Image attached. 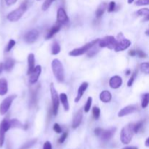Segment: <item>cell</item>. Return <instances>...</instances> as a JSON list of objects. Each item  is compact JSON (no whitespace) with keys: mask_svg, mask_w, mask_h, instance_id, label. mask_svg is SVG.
<instances>
[{"mask_svg":"<svg viewBox=\"0 0 149 149\" xmlns=\"http://www.w3.org/2000/svg\"><path fill=\"white\" fill-rule=\"evenodd\" d=\"M137 111L136 106L134 105H130V106H126V107L123 108L118 113V116L119 117H123V116H127V115L130 114V113H134Z\"/></svg>","mask_w":149,"mask_h":149,"instance_id":"cell-13","label":"cell"},{"mask_svg":"<svg viewBox=\"0 0 149 149\" xmlns=\"http://www.w3.org/2000/svg\"><path fill=\"white\" fill-rule=\"evenodd\" d=\"M10 129V125L9 120L4 119L0 125V147H2L4 145L5 133Z\"/></svg>","mask_w":149,"mask_h":149,"instance_id":"cell-9","label":"cell"},{"mask_svg":"<svg viewBox=\"0 0 149 149\" xmlns=\"http://www.w3.org/2000/svg\"><path fill=\"white\" fill-rule=\"evenodd\" d=\"M88 87V83L87 82H83L81 85L79 86L78 89V92H77V95L75 98V102L77 103V102L79 101V100L81 99V97H82L83 95H84V92L86 91V90Z\"/></svg>","mask_w":149,"mask_h":149,"instance_id":"cell-17","label":"cell"},{"mask_svg":"<svg viewBox=\"0 0 149 149\" xmlns=\"http://www.w3.org/2000/svg\"><path fill=\"white\" fill-rule=\"evenodd\" d=\"M17 1V0H5L6 4H7V5H8V6L13 5V4H15Z\"/></svg>","mask_w":149,"mask_h":149,"instance_id":"cell-43","label":"cell"},{"mask_svg":"<svg viewBox=\"0 0 149 149\" xmlns=\"http://www.w3.org/2000/svg\"><path fill=\"white\" fill-rule=\"evenodd\" d=\"M61 29V25L60 24H57L55 25L54 26H52V28L50 29V30L47 32L46 35V39H49L50 38H52V36H54L55 34H56L58 31H60Z\"/></svg>","mask_w":149,"mask_h":149,"instance_id":"cell-21","label":"cell"},{"mask_svg":"<svg viewBox=\"0 0 149 149\" xmlns=\"http://www.w3.org/2000/svg\"><path fill=\"white\" fill-rule=\"evenodd\" d=\"M115 131H116V128H111V129L106 130H103V131H102L101 134L100 135V138L104 141H109L113 137V134L115 133Z\"/></svg>","mask_w":149,"mask_h":149,"instance_id":"cell-16","label":"cell"},{"mask_svg":"<svg viewBox=\"0 0 149 149\" xmlns=\"http://www.w3.org/2000/svg\"><path fill=\"white\" fill-rule=\"evenodd\" d=\"M38 37H39V31L36 29H32L26 33L24 39L27 43L31 44L36 42Z\"/></svg>","mask_w":149,"mask_h":149,"instance_id":"cell-10","label":"cell"},{"mask_svg":"<svg viewBox=\"0 0 149 149\" xmlns=\"http://www.w3.org/2000/svg\"><path fill=\"white\" fill-rule=\"evenodd\" d=\"M143 127V122H139L136 124H133V132L134 133H138L140 130Z\"/></svg>","mask_w":149,"mask_h":149,"instance_id":"cell-33","label":"cell"},{"mask_svg":"<svg viewBox=\"0 0 149 149\" xmlns=\"http://www.w3.org/2000/svg\"><path fill=\"white\" fill-rule=\"evenodd\" d=\"M136 55H138V57L141 58H145L147 57V55L142 50H137L136 51Z\"/></svg>","mask_w":149,"mask_h":149,"instance_id":"cell-41","label":"cell"},{"mask_svg":"<svg viewBox=\"0 0 149 149\" xmlns=\"http://www.w3.org/2000/svg\"><path fill=\"white\" fill-rule=\"evenodd\" d=\"M141 69L142 72L145 73L146 74H148L149 73V63L147 62L143 63L141 65Z\"/></svg>","mask_w":149,"mask_h":149,"instance_id":"cell-30","label":"cell"},{"mask_svg":"<svg viewBox=\"0 0 149 149\" xmlns=\"http://www.w3.org/2000/svg\"><path fill=\"white\" fill-rule=\"evenodd\" d=\"M129 55H130V56H132V57H133V56H135V55H136V51H135V50H130L129 52Z\"/></svg>","mask_w":149,"mask_h":149,"instance_id":"cell-46","label":"cell"},{"mask_svg":"<svg viewBox=\"0 0 149 149\" xmlns=\"http://www.w3.org/2000/svg\"><path fill=\"white\" fill-rule=\"evenodd\" d=\"M131 45V42L129 39L124 37L122 33L118 35V39H116V45H115L114 50L116 52H121L127 49Z\"/></svg>","mask_w":149,"mask_h":149,"instance_id":"cell-5","label":"cell"},{"mask_svg":"<svg viewBox=\"0 0 149 149\" xmlns=\"http://www.w3.org/2000/svg\"><path fill=\"white\" fill-rule=\"evenodd\" d=\"M122 79L119 76L112 77L109 80V85L112 89H118L122 86Z\"/></svg>","mask_w":149,"mask_h":149,"instance_id":"cell-14","label":"cell"},{"mask_svg":"<svg viewBox=\"0 0 149 149\" xmlns=\"http://www.w3.org/2000/svg\"><path fill=\"white\" fill-rule=\"evenodd\" d=\"M26 9H27V5H26V3H23L18 8L9 13L7 16V18L11 22L17 21L23 15Z\"/></svg>","mask_w":149,"mask_h":149,"instance_id":"cell-4","label":"cell"},{"mask_svg":"<svg viewBox=\"0 0 149 149\" xmlns=\"http://www.w3.org/2000/svg\"><path fill=\"white\" fill-rule=\"evenodd\" d=\"M97 52V50L96 49H93V50L92 51H90V52H89V54H88V56H93V55H95V54L96 53V52Z\"/></svg>","mask_w":149,"mask_h":149,"instance_id":"cell-45","label":"cell"},{"mask_svg":"<svg viewBox=\"0 0 149 149\" xmlns=\"http://www.w3.org/2000/svg\"><path fill=\"white\" fill-rule=\"evenodd\" d=\"M52 69L56 79L59 82H63L65 79V72L62 63L58 59H54L52 62Z\"/></svg>","mask_w":149,"mask_h":149,"instance_id":"cell-1","label":"cell"},{"mask_svg":"<svg viewBox=\"0 0 149 149\" xmlns=\"http://www.w3.org/2000/svg\"><path fill=\"white\" fill-rule=\"evenodd\" d=\"M93 117L94 119H98L99 117H100V110L98 107H93Z\"/></svg>","mask_w":149,"mask_h":149,"instance_id":"cell-31","label":"cell"},{"mask_svg":"<svg viewBox=\"0 0 149 149\" xmlns=\"http://www.w3.org/2000/svg\"><path fill=\"white\" fill-rule=\"evenodd\" d=\"M8 86L7 81L4 78L0 79V95H4L7 93Z\"/></svg>","mask_w":149,"mask_h":149,"instance_id":"cell-19","label":"cell"},{"mask_svg":"<svg viewBox=\"0 0 149 149\" xmlns=\"http://www.w3.org/2000/svg\"><path fill=\"white\" fill-rule=\"evenodd\" d=\"M115 7H116V3L114 1H111L109 4V6H108V11L109 13H111V12L114 11Z\"/></svg>","mask_w":149,"mask_h":149,"instance_id":"cell-38","label":"cell"},{"mask_svg":"<svg viewBox=\"0 0 149 149\" xmlns=\"http://www.w3.org/2000/svg\"><path fill=\"white\" fill-rule=\"evenodd\" d=\"M102 131H103V129H101V128H96V129L95 130V135H97V136H100Z\"/></svg>","mask_w":149,"mask_h":149,"instance_id":"cell-44","label":"cell"},{"mask_svg":"<svg viewBox=\"0 0 149 149\" xmlns=\"http://www.w3.org/2000/svg\"><path fill=\"white\" fill-rule=\"evenodd\" d=\"M83 118V112L81 109H79L78 111L76 113L75 116H74V119H73V123H72V127L74 129L78 127L81 124V121H82Z\"/></svg>","mask_w":149,"mask_h":149,"instance_id":"cell-15","label":"cell"},{"mask_svg":"<svg viewBox=\"0 0 149 149\" xmlns=\"http://www.w3.org/2000/svg\"><path fill=\"white\" fill-rule=\"evenodd\" d=\"M128 4H132V2L134 1V0H128Z\"/></svg>","mask_w":149,"mask_h":149,"instance_id":"cell-50","label":"cell"},{"mask_svg":"<svg viewBox=\"0 0 149 149\" xmlns=\"http://www.w3.org/2000/svg\"><path fill=\"white\" fill-rule=\"evenodd\" d=\"M55 1V0H45V1L43 3V4H42V10L45 11V10H47V9L50 7L51 4H52Z\"/></svg>","mask_w":149,"mask_h":149,"instance_id":"cell-29","label":"cell"},{"mask_svg":"<svg viewBox=\"0 0 149 149\" xmlns=\"http://www.w3.org/2000/svg\"><path fill=\"white\" fill-rule=\"evenodd\" d=\"M67 136H68V132H64V133L61 135V137L60 138V139L58 140V142H59V143H63L65 141Z\"/></svg>","mask_w":149,"mask_h":149,"instance_id":"cell-40","label":"cell"},{"mask_svg":"<svg viewBox=\"0 0 149 149\" xmlns=\"http://www.w3.org/2000/svg\"><path fill=\"white\" fill-rule=\"evenodd\" d=\"M130 71H127V75H128V74H130Z\"/></svg>","mask_w":149,"mask_h":149,"instance_id":"cell-51","label":"cell"},{"mask_svg":"<svg viewBox=\"0 0 149 149\" xmlns=\"http://www.w3.org/2000/svg\"><path fill=\"white\" fill-rule=\"evenodd\" d=\"M92 102H93V98L91 97H89L87 98V103H86L85 106H84V111L86 113L89 112V111L90 110V108H91V105H92Z\"/></svg>","mask_w":149,"mask_h":149,"instance_id":"cell-32","label":"cell"},{"mask_svg":"<svg viewBox=\"0 0 149 149\" xmlns=\"http://www.w3.org/2000/svg\"><path fill=\"white\" fill-rule=\"evenodd\" d=\"M16 95H10L7 97H6L1 103L0 104V114L4 115L8 110L10 109V106H11L12 103H13V100L15 99Z\"/></svg>","mask_w":149,"mask_h":149,"instance_id":"cell-8","label":"cell"},{"mask_svg":"<svg viewBox=\"0 0 149 149\" xmlns=\"http://www.w3.org/2000/svg\"><path fill=\"white\" fill-rule=\"evenodd\" d=\"M15 45V41L13 40V39H10V41H9L8 44H7V48H6V51L7 52H10V50L12 49V48Z\"/></svg>","mask_w":149,"mask_h":149,"instance_id":"cell-35","label":"cell"},{"mask_svg":"<svg viewBox=\"0 0 149 149\" xmlns=\"http://www.w3.org/2000/svg\"><path fill=\"white\" fill-rule=\"evenodd\" d=\"M15 64V60H13V58H7V59H6L4 63L3 64L4 69L7 71H10L13 68Z\"/></svg>","mask_w":149,"mask_h":149,"instance_id":"cell-23","label":"cell"},{"mask_svg":"<svg viewBox=\"0 0 149 149\" xmlns=\"http://www.w3.org/2000/svg\"><path fill=\"white\" fill-rule=\"evenodd\" d=\"M133 124L124 127L121 132V141L124 144H129L133 136Z\"/></svg>","mask_w":149,"mask_h":149,"instance_id":"cell-2","label":"cell"},{"mask_svg":"<svg viewBox=\"0 0 149 149\" xmlns=\"http://www.w3.org/2000/svg\"><path fill=\"white\" fill-rule=\"evenodd\" d=\"M148 13H149V10L147 8L141 9V10H139L138 12H137V14L141 16H148Z\"/></svg>","mask_w":149,"mask_h":149,"instance_id":"cell-34","label":"cell"},{"mask_svg":"<svg viewBox=\"0 0 149 149\" xmlns=\"http://www.w3.org/2000/svg\"><path fill=\"white\" fill-rule=\"evenodd\" d=\"M98 42L100 47H107L110 49H113L116 45V39L113 36H107L102 39H99Z\"/></svg>","mask_w":149,"mask_h":149,"instance_id":"cell-7","label":"cell"},{"mask_svg":"<svg viewBox=\"0 0 149 149\" xmlns=\"http://www.w3.org/2000/svg\"><path fill=\"white\" fill-rule=\"evenodd\" d=\"M137 73H138V71H137V70H135V71H134L133 74H132V77H130V80H129V81H128V83H127V86H128V87H131V86L132 85V84H133L134 80H135V77H136Z\"/></svg>","mask_w":149,"mask_h":149,"instance_id":"cell-36","label":"cell"},{"mask_svg":"<svg viewBox=\"0 0 149 149\" xmlns=\"http://www.w3.org/2000/svg\"><path fill=\"white\" fill-rule=\"evenodd\" d=\"M149 4V0H138L135 1V4L138 6H143L148 5Z\"/></svg>","mask_w":149,"mask_h":149,"instance_id":"cell-37","label":"cell"},{"mask_svg":"<svg viewBox=\"0 0 149 149\" xmlns=\"http://www.w3.org/2000/svg\"><path fill=\"white\" fill-rule=\"evenodd\" d=\"M36 141H37V139H36V138H35V139L30 140V141H27L26 143L23 144V145L20 147V149H29L30 148H31V147L33 146L35 143H36Z\"/></svg>","mask_w":149,"mask_h":149,"instance_id":"cell-26","label":"cell"},{"mask_svg":"<svg viewBox=\"0 0 149 149\" xmlns=\"http://www.w3.org/2000/svg\"><path fill=\"white\" fill-rule=\"evenodd\" d=\"M49 89H50V94L52 101V111H53V114L55 116H57L60 105L59 96H58V93H57V90H55L53 83H51L50 84Z\"/></svg>","mask_w":149,"mask_h":149,"instance_id":"cell-6","label":"cell"},{"mask_svg":"<svg viewBox=\"0 0 149 149\" xmlns=\"http://www.w3.org/2000/svg\"><path fill=\"white\" fill-rule=\"evenodd\" d=\"M149 94L148 93H146L143 95L142 97V103H141V106H142L143 109H146V108L148 106V103H149Z\"/></svg>","mask_w":149,"mask_h":149,"instance_id":"cell-27","label":"cell"},{"mask_svg":"<svg viewBox=\"0 0 149 149\" xmlns=\"http://www.w3.org/2000/svg\"><path fill=\"white\" fill-rule=\"evenodd\" d=\"M122 149H138V147H135V146H127L123 148Z\"/></svg>","mask_w":149,"mask_h":149,"instance_id":"cell-47","label":"cell"},{"mask_svg":"<svg viewBox=\"0 0 149 149\" xmlns=\"http://www.w3.org/2000/svg\"><path fill=\"white\" fill-rule=\"evenodd\" d=\"M106 8V3H102V4L99 6L98 8L97 9V10H96V12H95L96 17H97V18H100V17L103 15V13H105Z\"/></svg>","mask_w":149,"mask_h":149,"instance_id":"cell-24","label":"cell"},{"mask_svg":"<svg viewBox=\"0 0 149 149\" xmlns=\"http://www.w3.org/2000/svg\"><path fill=\"white\" fill-rule=\"evenodd\" d=\"M112 95L108 90H104L100 94V100L103 103H109L111 100Z\"/></svg>","mask_w":149,"mask_h":149,"instance_id":"cell-20","label":"cell"},{"mask_svg":"<svg viewBox=\"0 0 149 149\" xmlns=\"http://www.w3.org/2000/svg\"><path fill=\"white\" fill-rule=\"evenodd\" d=\"M53 130L55 132H57V133H61V132H62V129H61V126L57 123H55V125H54Z\"/></svg>","mask_w":149,"mask_h":149,"instance_id":"cell-39","label":"cell"},{"mask_svg":"<svg viewBox=\"0 0 149 149\" xmlns=\"http://www.w3.org/2000/svg\"><path fill=\"white\" fill-rule=\"evenodd\" d=\"M28 63H29V70H28V74H30L33 71L34 68L35 58L34 55L33 53H30L28 56Z\"/></svg>","mask_w":149,"mask_h":149,"instance_id":"cell-22","label":"cell"},{"mask_svg":"<svg viewBox=\"0 0 149 149\" xmlns=\"http://www.w3.org/2000/svg\"><path fill=\"white\" fill-rule=\"evenodd\" d=\"M98 41H99V39H95V40L86 44V45H84V46L81 47L73 49V50H71V52H69V55H71V56H73V57H77V56H79V55H84L85 52H87V51L90 50L93 47H94L95 45H97V44L98 43Z\"/></svg>","mask_w":149,"mask_h":149,"instance_id":"cell-3","label":"cell"},{"mask_svg":"<svg viewBox=\"0 0 149 149\" xmlns=\"http://www.w3.org/2000/svg\"><path fill=\"white\" fill-rule=\"evenodd\" d=\"M61 52V47L57 42H55L52 47V55H58Z\"/></svg>","mask_w":149,"mask_h":149,"instance_id":"cell-28","label":"cell"},{"mask_svg":"<svg viewBox=\"0 0 149 149\" xmlns=\"http://www.w3.org/2000/svg\"><path fill=\"white\" fill-rule=\"evenodd\" d=\"M59 100L62 103L63 109L65 111H68L69 110V103H68V97H67L66 94L65 93H61L59 96Z\"/></svg>","mask_w":149,"mask_h":149,"instance_id":"cell-18","label":"cell"},{"mask_svg":"<svg viewBox=\"0 0 149 149\" xmlns=\"http://www.w3.org/2000/svg\"><path fill=\"white\" fill-rule=\"evenodd\" d=\"M41 72H42V67L41 65H36L34 67L33 71L31 73L30 78H29V82L31 84H34L35 83L37 82L38 79H39V76H40Z\"/></svg>","mask_w":149,"mask_h":149,"instance_id":"cell-11","label":"cell"},{"mask_svg":"<svg viewBox=\"0 0 149 149\" xmlns=\"http://www.w3.org/2000/svg\"><path fill=\"white\" fill-rule=\"evenodd\" d=\"M4 70V66H3L2 63H0V74L2 72V71Z\"/></svg>","mask_w":149,"mask_h":149,"instance_id":"cell-48","label":"cell"},{"mask_svg":"<svg viewBox=\"0 0 149 149\" xmlns=\"http://www.w3.org/2000/svg\"><path fill=\"white\" fill-rule=\"evenodd\" d=\"M146 146L148 147L149 146V138H147L146 141V143H145Z\"/></svg>","mask_w":149,"mask_h":149,"instance_id":"cell-49","label":"cell"},{"mask_svg":"<svg viewBox=\"0 0 149 149\" xmlns=\"http://www.w3.org/2000/svg\"><path fill=\"white\" fill-rule=\"evenodd\" d=\"M43 149H52V145H51L50 142L49 141H46L44 144Z\"/></svg>","mask_w":149,"mask_h":149,"instance_id":"cell-42","label":"cell"},{"mask_svg":"<svg viewBox=\"0 0 149 149\" xmlns=\"http://www.w3.org/2000/svg\"><path fill=\"white\" fill-rule=\"evenodd\" d=\"M10 122V128H23V125L19 122L17 119H11V120H9Z\"/></svg>","mask_w":149,"mask_h":149,"instance_id":"cell-25","label":"cell"},{"mask_svg":"<svg viewBox=\"0 0 149 149\" xmlns=\"http://www.w3.org/2000/svg\"><path fill=\"white\" fill-rule=\"evenodd\" d=\"M57 20H58V23H62V24L68 23V20H69L66 14V12L62 7L58 9V13H57Z\"/></svg>","mask_w":149,"mask_h":149,"instance_id":"cell-12","label":"cell"}]
</instances>
